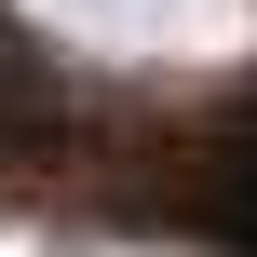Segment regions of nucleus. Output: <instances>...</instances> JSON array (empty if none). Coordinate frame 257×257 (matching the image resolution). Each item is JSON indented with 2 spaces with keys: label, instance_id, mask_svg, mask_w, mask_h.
<instances>
[{
  "label": "nucleus",
  "instance_id": "1",
  "mask_svg": "<svg viewBox=\"0 0 257 257\" xmlns=\"http://www.w3.org/2000/svg\"><path fill=\"white\" fill-rule=\"evenodd\" d=\"M14 14L95 68H203L257 41V0H14Z\"/></svg>",
  "mask_w": 257,
  "mask_h": 257
}]
</instances>
